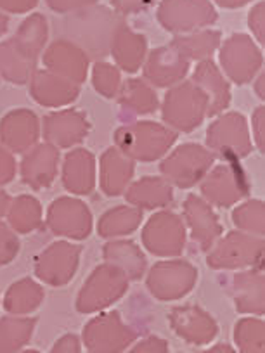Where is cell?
<instances>
[{
	"mask_svg": "<svg viewBox=\"0 0 265 353\" xmlns=\"http://www.w3.org/2000/svg\"><path fill=\"white\" fill-rule=\"evenodd\" d=\"M19 353H42L39 350H25V352H19Z\"/></svg>",
	"mask_w": 265,
	"mask_h": 353,
	"instance_id": "56",
	"label": "cell"
},
{
	"mask_svg": "<svg viewBox=\"0 0 265 353\" xmlns=\"http://www.w3.org/2000/svg\"><path fill=\"white\" fill-rule=\"evenodd\" d=\"M50 353H81V339L75 334H64L54 343Z\"/></svg>",
	"mask_w": 265,
	"mask_h": 353,
	"instance_id": "49",
	"label": "cell"
},
{
	"mask_svg": "<svg viewBox=\"0 0 265 353\" xmlns=\"http://www.w3.org/2000/svg\"><path fill=\"white\" fill-rule=\"evenodd\" d=\"M103 256L104 260H106V263L118 267V269L128 277V281H139L144 277L146 267H148L146 254L142 253L141 248L135 243H132V241H110V243L104 244Z\"/></svg>",
	"mask_w": 265,
	"mask_h": 353,
	"instance_id": "30",
	"label": "cell"
},
{
	"mask_svg": "<svg viewBox=\"0 0 265 353\" xmlns=\"http://www.w3.org/2000/svg\"><path fill=\"white\" fill-rule=\"evenodd\" d=\"M212 0H161L156 11V19L166 32L173 35L203 30L217 21Z\"/></svg>",
	"mask_w": 265,
	"mask_h": 353,
	"instance_id": "10",
	"label": "cell"
},
{
	"mask_svg": "<svg viewBox=\"0 0 265 353\" xmlns=\"http://www.w3.org/2000/svg\"><path fill=\"white\" fill-rule=\"evenodd\" d=\"M202 198L208 205L229 208L250 194L246 172L239 161H226L210 168L202 182Z\"/></svg>",
	"mask_w": 265,
	"mask_h": 353,
	"instance_id": "9",
	"label": "cell"
},
{
	"mask_svg": "<svg viewBox=\"0 0 265 353\" xmlns=\"http://www.w3.org/2000/svg\"><path fill=\"white\" fill-rule=\"evenodd\" d=\"M8 25H9V19H8V16H6L4 12L0 11V37L4 35L6 32H8Z\"/></svg>",
	"mask_w": 265,
	"mask_h": 353,
	"instance_id": "55",
	"label": "cell"
},
{
	"mask_svg": "<svg viewBox=\"0 0 265 353\" xmlns=\"http://www.w3.org/2000/svg\"><path fill=\"white\" fill-rule=\"evenodd\" d=\"M191 81L208 99V117H219L220 113H226L233 99L230 85L226 74L212 59L199 61L196 64Z\"/></svg>",
	"mask_w": 265,
	"mask_h": 353,
	"instance_id": "21",
	"label": "cell"
},
{
	"mask_svg": "<svg viewBox=\"0 0 265 353\" xmlns=\"http://www.w3.org/2000/svg\"><path fill=\"white\" fill-rule=\"evenodd\" d=\"M222 43V33L219 30H196V32L186 33V35H177L170 42V46L175 47L186 59L191 61H205L212 57L215 50H219Z\"/></svg>",
	"mask_w": 265,
	"mask_h": 353,
	"instance_id": "32",
	"label": "cell"
},
{
	"mask_svg": "<svg viewBox=\"0 0 265 353\" xmlns=\"http://www.w3.org/2000/svg\"><path fill=\"white\" fill-rule=\"evenodd\" d=\"M186 223L177 213L158 212L146 222L142 229V243L155 256L177 258L186 248Z\"/></svg>",
	"mask_w": 265,
	"mask_h": 353,
	"instance_id": "13",
	"label": "cell"
},
{
	"mask_svg": "<svg viewBox=\"0 0 265 353\" xmlns=\"http://www.w3.org/2000/svg\"><path fill=\"white\" fill-rule=\"evenodd\" d=\"M40 135L39 118L28 110H16L0 121V141L14 152L30 151Z\"/></svg>",
	"mask_w": 265,
	"mask_h": 353,
	"instance_id": "24",
	"label": "cell"
},
{
	"mask_svg": "<svg viewBox=\"0 0 265 353\" xmlns=\"http://www.w3.org/2000/svg\"><path fill=\"white\" fill-rule=\"evenodd\" d=\"M198 270L191 261L186 260H163L153 265L149 270L148 290L156 300L175 301L188 296L196 286Z\"/></svg>",
	"mask_w": 265,
	"mask_h": 353,
	"instance_id": "12",
	"label": "cell"
},
{
	"mask_svg": "<svg viewBox=\"0 0 265 353\" xmlns=\"http://www.w3.org/2000/svg\"><path fill=\"white\" fill-rule=\"evenodd\" d=\"M142 222V210L135 206H115L103 213L97 222V232L106 239H118L137 230Z\"/></svg>",
	"mask_w": 265,
	"mask_h": 353,
	"instance_id": "34",
	"label": "cell"
},
{
	"mask_svg": "<svg viewBox=\"0 0 265 353\" xmlns=\"http://www.w3.org/2000/svg\"><path fill=\"white\" fill-rule=\"evenodd\" d=\"M248 26H250L251 33L257 39V42L264 43L265 39V4L264 2H258L257 6H253L248 14Z\"/></svg>",
	"mask_w": 265,
	"mask_h": 353,
	"instance_id": "44",
	"label": "cell"
},
{
	"mask_svg": "<svg viewBox=\"0 0 265 353\" xmlns=\"http://www.w3.org/2000/svg\"><path fill=\"white\" fill-rule=\"evenodd\" d=\"M161 117L172 130L193 132L208 117V99L191 80L181 81L168 88L163 99Z\"/></svg>",
	"mask_w": 265,
	"mask_h": 353,
	"instance_id": "3",
	"label": "cell"
},
{
	"mask_svg": "<svg viewBox=\"0 0 265 353\" xmlns=\"http://www.w3.org/2000/svg\"><path fill=\"white\" fill-rule=\"evenodd\" d=\"M30 92L39 104L47 108H63L75 103L80 96V85L52 73V71H33Z\"/></svg>",
	"mask_w": 265,
	"mask_h": 353,
	"instance_id": "22",
	"label": "cell"
},
{
	"mask_svg": "<svg viewBox=\"0 0 265 353\" xmlns=\"http://www.w3.org/2000/svg\"><path fill=\"white\" fill-rule=\"evenodd\" d=\"M135 161L117 148L103 152L99 161V184L106 196H120L132 184Z\"/></svg>",
	"mask_w": 265,
	"mask_h": 353,
	"instance_id": "25",
	"label": "cell"
},
{
	"mask_svg": "<svg viewBox=\"0 0 265 353\" xmlns=\"http://www.w3.org/2000/svg\"><path fill=\"white\" fill-rule=\"evenodd\" d=\"M137 339V331L118 312H104L85 324L81 345L88 353H124Z\"/></svg>",
	"mask_w": 265,
	"mask_h": 353,
	"instance_id": "8",
	"label": "cell"
},
{
	"mask_svg": "<svg viewBox=\"0 0 265 353\" xmlns=\"http://www.w3.org/2000/svg\"><path fill=\"white\" fill-rule=\"evenodd\" d=\"M158 0H111L115 12L120 16L139 14L148 9H151Z\"/></svg>",
	"mask_w": 265,
	"mask_h": 353,
	"instance_id": "43",
	"label": "cell"
},
{
	"mask_svg": "<svg viewBox=\"0 0 265 353\" xmlns=\"http://www.w3.org/2000/svg\"><path fill=\"white\" fill-rule=\"evenodd\" d=\"M92 85L97 92L106 99L117 97L121 87L120 68L106 63V61H97L92 66Z\"/></svg>",
	"mask_w": 265,
	"mask_h": 353,
	"instance_id": "41",
	"label": "cell"
},
{
	"mask_svg": "<svg viewBox=\"0 0 265 353\" xmlns=\"http://www.w3.org/2000/svg\"><path fill=\"white\" fill-rule=\"evenodd\" d=\"M110 54L118 68L127 73H135L141 70L148 56V40L142 33L134 32L127 23H124L111 40Z\"/></svg>",
	"mask_w": 265,
	"mask_h": 353,
	"instance_id": "27",
	"label": "cell"
},
{
	"mask_svg": "<svg viewBox=\"0 0 265 353\" xmlns=\"http://www.w3.org/2000/svg\"><path fill=\"white\" fill-rule=\"evenodd\" d=\"M39 0H0V11L12 12V14H23L37 8Z\"/></svg>",
	"mask_w": 265,
	"mask_h": 353,
	"instance_id": "50",
	"label": "cell"
},
{
	"mask_svg": "<svg viewBox=\"0 0 265 353\" xmlns=\"http://www.w3.org/2000/svg\"><path fill=\"white\" fill-rule=\"evenodd\" d=\"M265 206L262 199H250L237 206L233 212V222L241 232L255 237H264Z\"/></svg>",
	"mask_w": 265,
	"mask_h": 353,
	"instance_id": "40",
	"label": "cell"
},
{
	"mask_svg": "<svg viewBox=\"0 0 265 353\" xmlns=\"http://www.w3.org/2000/svg\"><path fill=\"white\" fill-rule=\"evenodd\" d=\"M37 319L4 317L0 319V353H19L32 339Z\"/></svg>",
	"mask_w": 265,
	"mask_h": 353,
	"instance_id": "35",
	"label": "cell"
},
{
	"mask_svg": "<svg viewBox=\"0 0 265 353\" xmlns=\"http://www.w3.org/2000/svg\"><path fill=\"white\" fill-rule=\"evenodd\" d=\"M47 225L56 236L81 241L92 232V213L77 198H57L47 212Z\"/></svg>",
	"mask_w": 265,
	"mask_h": 353,
	"instance_id": "14",
	"label": "cell"
},
{
	"mask_svg": "<svg viewBox=\"0 0 265 353\" xmlns=\"http://www.w3.org/2000/svg\"><path fill=\"white\" fill-rule=\"evenodd\" d=\"M202 353H236V350L230 345H227V343H219V345L210 346L208 350H205V352Z\"/></svg>",
	"mask_w": 265,
	"mask_h": 353,
	"instance_id": "52",
	"label": "cell"
},
{
	"mask_svg": "<svg viewBox=\"0 0 265 353\" xmlns=\"http://www.w3.org/2000/svg\"><path fill=\"white\" fill-rule=\"evenodd\" d=\"M35 71V63L26 59L12 40L0 42V77L12 83H25Z\"/></svg>",
	"mask_w": 265,
	"mask_h": 353,
	"instance_id": "38",
	"label": "cell"
},
{
	"mask_svg": "<svg viewBox=\"0 0 265 353\" xmlns=\"http://www.w3.org/2000/svg\"><path fill=\"white\" fill-rule=\"evenodd\" d=\"M125 199L142 212L166 208L173 201V188L163 176H144L128 185Z\"/></svg>",
	"mask_w": 265,
	"mask_h": 353,
	"instance_id": "29",
	"label": "cell"
},
{
	"mask_svg": "<svg viewBox=\"0 0 265 353\" xmlns=\"http://www.w3.org/2000/svg\"><path fill=\"white\" fill-rule=\"evenodd\" d=\"M63 184L71 194L87 196L96 188V158L87 149H73L63 163Z\"/></svg>",
	"mask_w": 265,
	"mask_h": 353,
	"instance_id": "26",
	"label": "cell"
},
{
	"mask_svg": "<svg viewBox=\"0 0 265 353\" xmlns=\"http://www.w3.org/2000/svg\"><path fill=\"white\" fill-rule=\"evenodd\" d=\"M215 163V154L202 144H182L173 149L161 163L159 172L172 188L189 189L205 179Z\"/></svg>",
	"mask_w": 265,
	"mask_h": 353,
	"instance_id": "4",
	"label": "cell"
},
{
	"mask_svg": "<svg viewBox=\"0 0 265 353\" xmlns=\"http://www.w3.org/2000/svg\"><path fill=\"white\" fill-rule=\"evenodd\" d=\"M57 168H59V149L43 142L33 145L26 152L21 163V176L25 184L35 191H40L52 184L57 175Z\"/></svg>",
	"mask_w": 265,
	"mask_h": 353,
	"instance_id": "23",
	"label": "cell"
},
{
	"mask_svg": "<svg viewBox=\"0 0 265 353\" xmlns=\"http://www.w3.org/2000/svg\"><path fill=\"white\" fill-rule=\"evenodd\" d=\"M6 216L9 220V227L14 232L28 234L42 222V206L32 196H19L12 199Z\"/></svg>",
	"mask_w": 265,
	"mask_h": 353,
	"instance_id": "37",
	"label": "cell"
},
{
	"mask_svg": "<svg viewBox=\"0 0 265 353\" xmlns=\"http://www.w3.org/2000/svg\"><path fill=\"white\" fill-rule=\"evenodd\" d=\"M16 161L6 148H0V185L8 184L14 179Z\"/></svg>",
	"mask_w": 265,
	"mask_h": 353,
	"instance_id": "48",
	"label": "cell"
},
{
	"mask_svg": "<svg viewBox=\"0 0 265 353\" xmlns=\"http://www.w3.org/2000/svg\"><path fill=\"white\" fill-rule=\"evenodd\" d=\"M250 135H253V141L257 144V149L264 152L265 148V110L264 106H258L251 114V130Z\"/></svg>",
	"mask_w": 265,
	"mask_h": 353,
	"instance_id": "45",
	"label": "cell"
},
{
	"mask_svg": "<svg viewBox=\"0 0 265 353\" xmlns=\"http://www.w3.org/2000/svg\"><path fill=\"white\" fill-rule=\"evenodd\" d=\"M46 2L54 12L70 14V12L80 11V9L90 8V6H96L99 0H46Z\"/></svg>",
	"mask_w": 265,
	"mask_h": 353,
	"instance_id": "46",
	"label": "cell"
},
{
	"mask_svg": "<svg viewBox=\"0 0 265 353\" xmlns=\"http://www.w3.org/2000/svg\"><path fill=\"white\" fill-rule=\"evenodd\" d=\"M168 322L175 334L189 345H208L219 334V324L215 319L198 305L175 307L170 312Z\"/></svg>",
	"mask_w": 265,
	"mask_h": 353,
	"instance_id": "17",
	"label": "cell"
},
{
	"mask_svg": "<svg viewBox=\"0 0 265 353\" xmlns=\"http://www.w3.org/2000/svg\"><path fill=\"white\" fill-rule=\"evenodd\" d=\"M125 353H168V341L163 338H158V336H149V338L135 343Z\"/></svg>",
	"mask_w": 265,
	"mask_h": 353,
	"instance_id": "47",
	"label": "cell"
},
{
	"mask_svg": "<svg viewBox=\"0 0 265 353\" xmlns=\"http://www.w3.org/2000/svg\"><path fill=\"white\" fill-rule=\"evenodd\" d=\"M128 277L115 265L106 263L96 267L87 277L77 298V310L80 314H96L117 303L128 290Z\"/></svg>",
	"mask_w": 265,
	"mask_h": 353,
	"instance_id": "5",
	"label": "cell"
},
{
	"mask_svg": "<svg viewBox=\"0 0 265 353\" xmlns=\"http://www.w3.org/2000/svg\"><path fill=\"white\" fill-rule=\"evenodd\" d=\"M118 103L127 113L144 117L158 111L159 99L155 87L144 78H128L118 90Z\"/></svg>",
	"mask_w": 265,
	"mask_h": 353,
	"instance_id": "31",
	"label": "cell"
},
{
	"mask_svg": "<svg viewBox=\"0 0 265 353\" xmlns=\"http://www.w3.org/2000/svg\"><path fill=\"white\" fill-rule=\"evenodd\" d=\"M234 341L239 353H265V324L262 317H243L234 327Z\"/></svg>",
	"mask_w": 265,
	"mask_h": 353,
	"instance_id": "39",
	"label": "cell"
},
{
	"mask_svg": "<svg viewBox=\"0 0 265 353\" xmlns=\"http://www.w3.org/2000/svg\"><path fill=\"white\" fill-rule=\"evenodd\" d=\"M182 210H184L182 220L189 227V232H191L195 243L203 251H208L224 234L222 223L213 212L212 205H208L202 196L189 194Z\"/></svg>",
	"mask_w": 265,
	"mask_h": 353,
	"instance_id": "18",
	"label": "cell"
},
{
	"mask_svg": "<svg viewBox=\"0 0 265 353\" xmlns=\"http://www.w3.org/2000/svg\"><path fill=\"white\" fill-rule=\"evenodd\" d=\"M264 239L241 230L220 237L208 250L206 263L213 270H244L262 265Z\"/></svg>",
	"mask_w": 265,
	"mask_h": 353,
	"instance_id": "6",
	"label": "cell"
},
{
	"mask_svg": "<svg viewBox=\"0 0 265 353\" xmlns=\"http://www.w3.org/2000/svg\"><path fill=\"white\" fill-rule=\"evenodd\" d=\"M42 300V288L32 279H23L9 288L4 298V308L11 315H28L40 307Z\"/></svg>",
	"mask_w": 265,
	"mask_h": 353,
	"instance_id": "36",
	"label": "cell"
},
{
	"mask_svg": "<svg viewBox=\"0 0 265 353\" xmlns=\"http://www.w3.org/2000/svg\"><path fill=\"white\" fill-rule=\"evenodd\" d=\"M70 42L77 43L90 57H101L110 54L111 40L124 23V16L117 14L104 6H90L80 11L70 12Z\"/></svg>",
	"mask_w": 265,
	"mask_h": 353,
	"instance_id": "1",
	"label": "cell"
},
{
	"mask_svg": "<svg viewBox=\"0 0 265 353\" xmlns=\"http://www.w3.org/2000/svg\"><path fill=\"white\" fill-rule=\"evenodd\" d=\"M11 201L12 199L9 198L4 191H0V219H4V216L8 215V210L9 206H11Z\"/></svg>",
	"mask_w": 265,
	"mask_h": 353,
	"instance_id": "53",
	"label": "cell"
},
{
	"mask_svg": "<svg viewBox=\"0 0 265 353\" xmlns=\"http://www.w3.org/2000/svg\"><path fill=\"white\" fill-rule=\"evenodd\" d=\"M113 139L115 148L130 159L151 163L170 151L177 141V132L156 121H135L117 128Z\"/></svg>",
	"mask_w": 265,
	"mask_h": 353,
	"instance_id": "2",
	"label": "cell"
},
{
	"mask_svg": "<svg viewBox=\"0 0 265 353\" xmlns=\"http://www.w3.org/2000/svg\"><path fill=\"white\" fill-rule=\"evenodd\" d=\"M47 39H49V25H47L46 16L35 12L23 21L11 40L26 59L37 64L39 54L46 47Z\"/></svg>",
	"mask_w": 265,
	"mask_h": 353,
	"instance_id": "33",
	"label": "cell"
},
{
	"mask_svg": "<svg viewBox=\"0 0 265 353\" xmlns=\"http://www.w3.org/2000/svg\"><path fill=\"white\" fill-rule=\"evenodd\" d=\"M19 250V241L14 230L0 219V265L14 260Z\"/></svg>",
	"mask_w": 265,
	"mask_h": 353,
	"instance_id": "42",
	"label": "cell"
},
{
	"mask_svg": "<svg viewBox=\"0 0 265 353\" xmlns=\"http://www.w3.org/2000/svg\"><path fill=\"white\" fill-rule=\"evenodd\" d=\"M43 64L47 71L59 74L73 83L81 85L88 74V56L66 39H57L43 52Z\"/></svg>",
	"mask_w": 265,
	"mask_h": 353,
	"instance_id": "20",
	"label": "cell"
},
{
	"mask_svg": "<svg viewBox=\"0 0 265 353\" xmlns=\"http://www.w3.org/2000/svg\"><path fill=\"white\" fill-rule=\"evenodd\" d=\"M255 78H257V83H255V92L258 94V97H260V99H264V92H265L264 90V73L260 71V73H258Z\"/></svg>",
	"mask_w": 265,
	"mask_h": 353,
	"instance_id": "54",
	"label": "cell"
},
{
	"mask_svg": "<svg viewBox=\"0 0 265 353\" xmlns=\"http://www.w3.org/2000/svg\"><path fill=\"white\" fill-rule=\"evenodd\" d=\"M87 114L77 110H63L43 118V137L57 149L75 148L90 132Z\"/></svg>",
	"mask_w": 265,
	"mask_h": 353,
	"instance_id": "19",
	"label": "cell"
},
{
	"mask_svg": "<svg viewBox=\"0 0 265 353\" xmlns=\"http://www.w3.org/2000/svg\"><path fill=\"white\" fill-rule=\"evenodd\" d=\"M206 145L226 161L246 158L253 151L246 118L239 113H220L206 130Z\"/></svg>",
	"mask_w": 265,
	"mask_h": 353,
	"instance_id": "7",
	"label": "cell"
},
{
	"mask_svg": "<svg viewBox=\"0 0 265 353\" xmlns=\"http://www.w3.org/2000/svg\"><path fill=\"white\" fill-rule=\"evenodd\" d=\"M80 254L81 248L77 244L66 243V241L50 244L37 258V277L50 286H64L77 274L78 265H80Z\"/></svg>",
	"mask_w": 265,
	"mask_h": 353,
	"instance_id": "15",
	"label": "cell"
},
{
	"mask_svg": "<svg viewBox=\"0 0 265 353\" xmlns=\"http://www.w3.org/2000/svg\"><path fill=\"white\" fill-rule=\"evenodd\" d=\"M191 63L182 56L173 46L156 47L146 56L142 70L144 80L153 87L170 88L173 85L184 81L188 77Z\"/></svg>",
	"mask_w": 265,
	"mask_h": 353,
	"instance_id": "16",
	"label": "cell"
},
{
	"mask_svg": "<svg viewBox=\"0 0 265 353\" xmlns=\"http://www.w3.org/2000/svg\"><path fill=\"white\" fill-rule=\"evenodd\" d=\"M219 59L222 73L234 83L243 85L253 80L264 66V54L251 37L234 33L220 43Z\"/></svg>",
	"mask_w": 265,
	"mask_h": 353,
	"instance_id": "11",
	"label": "cell"
},
{
	"mask_svg": "<svg viewBox=\"0 0 265 353\" xmlns=\"http://www.w3.org/2000/svg\"><path fill=\"white\" fill-rule=\"evenodd\" d=\"M233 298L239 314L262 317L265 310L262 270L244 269L236 274L233 279Z\"/></svg>",
	"mask_w": 265,
	"mask_h": 353,
	"instance_id": "28",
	"label": "cell"
},
{
	"mask_svg": "<svg viewBox=\"0 0 265 353\" xmlns=\"http://www.w3.org/2000/svg\"><path fill=\"white\" fill-rule=\"evenodd\" d=\"M217 6L220 8H226V9H237V8H243V6L250 4L253 0H213Z\"/></svg>",
	"mask_w": 265,
	"mask_h": 353,
	"instance_id": "51",
	"label": "cell"
}]
</instances>
